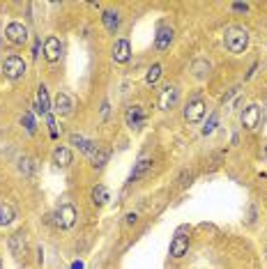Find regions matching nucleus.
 I'll use <instances>...</instances> for the list:
<instances>
[{"label":"nucleus","mask_w":267,"mask_h":269,"mask_svg":"<svg viewBox=\"0 0 267 269\" xmlns=\"http://www.w3.org/2000/svg\"><path fill=\"white\" fill-rule=\"evenodd\" d=\"M5 37L10 39L12 44H17V46H21V44L28 42V28L23 26V23H10V26L5 28Z\"/></svg>","instance_id":"nucleus-4"},{"label":"nucleus","mask_w":267,"mask_h":269,"mask_svg":"<svg viewBox=\"0 0 267 269\" xmlns=\"http://www.w3.org/2000/svg\"><path fill=\"white\" fill-rule=\"evenodd\" d=\"M53 163H58L60 168H67L71 163V152L67 147H55L53 150Z\"/></svg>","instance_id":"nucleus-16"},{"label":"nucleus","mask_w":267,"mask_h":269,"mask_svg":"<svg viewBox=\"0 0 267 269\" xmlns=\"http://www.w3.org/2000/svg\"><path fill=\"white\" fill-rule=\"evenodd\" d=\"M3 74L7 76V78H12V81H17V78H23L28 71V65L26 60L19 58V55H10V58H5V62H3Z\"/></svg>","instance_id":"nucleus-2"},{"label":"nucleus","mask_w":267,"mask_h":269,"mask_svg":"<svg viewBox=\"0 0 267 269\" xmlns=\"http://www.w3.org/2000/svg\"><path fill=\"white\" fill-rule=\"evenodd\" d=\"M90 156H93V166H95V168H102L104 163L109 161L111 150H106V147H95V152H93Z\"/></svg>","instance_id":"nucleus-19"},{"label":"nucleus","mask_w":267,"mask_h":269,"mask_svg":"<svg viewBox=\"0 0 267 269\" xmlns=\"http://www.w3.org/2000/svg\"><path fill=\"white\" fill-rule=\"evenodd\" d=\"M150 168H152V159H150V156H141V159H138V163H136V168L131 170L129 182H136V180L145 177L147 172H150Z\"/></svg>","instance_id":"nucleus-13"},{"label":"nucleus","mask_w":267,"mask_h":269,"mask_svg":"<svg viewBox=\"0 0 267 269\" xmlns=\"http://www.w3.org/2000/svg\"><path fill=\"white\" fill-rule=\"evenodd\" d=\"M19 244H23V246H26V232H17V235L12 237L10 239V248H12V253H14V255H21V248H19Z\"/></svg>","instance_id":"nucleus-22"},{"label":"nucleus","mask_w":267,"mask_h":269,"mask_svg":"<svg viewBox=\"0 0 267 269\" xmlns=\"http://www.w3.org/2000/svg\"><path fill=\"white\" fill-rule=\"evenodd\" d=\"M21 122L26 124V131H28V134H35V120H33V115L26 113V115H23Z\"/></svg>","instance_id":"nucleus-25"},{"label":"nucleus","mask_w":267,"mask_h":269,"mask_svg":"<svg viewBox=\"0 0 267 269\" xmlns=\"http://www.w3.org/2000/svg\"><path fill=\"white\" fill-rule=\"evenodd\" d=\"M49 108H51V102H49V92H46V87L39 85L37 87V104H35V111L37 113H49Z\"/></svg>","instance_id":"nucleus-15"},{"label":"nucleus","mask_w":267,"mask_h":269,"mask_svg":"<svg viewBox=\"0 0 267 269\" xmlns=\"http://www.w3.org/2000/svg\"><path fill=\"white\" fill-rule=\"evenodd\" d=\"M69 143H71V145H76V147H81V150L85 152V154H93V152H95V147H97V145H95V143H90V140H85V138H83V136H78V134H71V136H69Z\"/></svg>","instance_id":"nucleus-17"},{"label":"nucleus","mask_w":267,"mask_h":269,"mask_svg":"<svg viewBox=\"0 0 267 269\" xmlns=\"http://www.w3.org/2000/svg\"><path fill=\"white\" fill-rule=\"evenodd\" d=\"M19 163H21V166H19V168H21V172H26V175H30V161H28V159H21V161H19Z\"/></svg>","instance_id":"nucleus-26"},{"label":"nucleus","mask_w":267,"mask_h":269,"mask_svg":"<svg viewBox=\"0 0 267 269\" xmlns=\"http://www.w3.org/2000/svg\"><path fill=\"white\" fill-rule=\"evenodd\" d=\"M131 58V46L127 39H118L113 46V60L115 62H127Z\"/></svg>","instance_id":"nucleus-14"},{"label":"nucleus","mask_w":267,"mask_h":269,"mask_svg":"<svg viewBox=\"0 0 267 269\" xmlns=\"http://www.w3.org/2000/svg\"><path fill=\"white\" fill-rule=\"evenodd\" d=\"M187 251H189V237L185 235V228H180L177 235L173 237V242H170V255L173 258H182Z\"/></svg>","instance_id":"nucleus-8"},{"label":"nucleus","mask_w":267,"mask_h":269,"mask_svg":"<svg viewBox=\"0 0 267 269\" xmlns=\"http://www.w3.org/2000/svg\"><path fill=\"white\" fill-rule=\"evenodd\" d=\"M49 127H51V136L55 138V136H58V129H55V122H53V118H51V115H49Z\"/></svg>","instance_id":"nucleus-28"},{"label":"nucleus","mask_w":267,"mask_h":269,"mask_svg":"<svg viewBox=\"0 0 267 269\" xmlns=\"http://www.w3.org/2000/svg\"><path fill=\"white\" fill-rule=\"evenodd\" d=\"M233 10L235 12H246V10H249V5H246V3H235Z\"/></svg>","instance_id":"nucleus-27"},{"label":"nucleus","mask_w":267,"mask_h":269,"mask_svg":"<svg viewBox=\"0 0 267 269\" xmlns=\"http://www.w3.org/2000/svg\"><path fill=\"white\" fill-rule=\"evenodd\" d=\"M203 115H205V102H201V99H194V102L187 104V108H185V120H187L189 124L201 122Z\"/></svg>","instance_id":"nucleus-6"},{"label":"nucleus","mask_w":267,"mask_h":269,"mask_svg":"<svg viewBox=\"0 0 267 269\" xmlns=\"http://www.w3.org/2000/svg\"><path fill=\"white\" fill-rule=\"evenodd\" d=\"M71 269H83V264L81 262H74V264H71Z\"/></svg>","instance_id":"nucleus-30"},{"label":"nucleus","mask_w":267,"mask_h":269,"mask_svg":"<svg viewBox=\"0 0 267 269\" xmlns=\"http://www.w3.org/2000/svg\"><path fill=\"white\" fill-rule=\"evenodd\" d=\"M12 221H14V210H12V205L0 203V228L10 226Z\"/></svg>","instance_id":"nucleus-20"},{"label":"nucleus","mask_w":267,"mask_h":269,"mask_svg":"<svg viewBox=\"0 0 267 269\" xmlns=\"http://www.w3.org/2000/svg\"><path fill=\"white\" fill-rule=\"evenodd\" d=\"M173 28H168V26H161L157 30V37H154V44H157V49L159 51H166L170 46V42H173Z\"/></svg>","instance_id":"nucleus-12"},{"label":"nucleus","mask_w":267,"mask_h":269,"mask_svg":"<svg viewBox=\"0 0 267 269\" xmlns=\"http://www.w3.org/2000/svg\"><path fill=\"white\" fill-rule=\"evenodd\" d=\"M71 108H74V102H71V97L67 95V92H58L53 99V111L58 115H69Z\"/></svg>","instance_id":"nucleus-9"},{"label":"nucleus","mask_w":267,"mask_h":269,"mask_svg":"<svg viewBox=\"0 0 267 269\" xmlns=\"http://www.w3.org/2000/svg\"><path fill=\"white\" fill-rule=\"evenodd\" d=\"M60 53H62V44L58 37H49L44 42V58L49 60V62H55V60L60 58Z\"/></svg>","instance_id":"nucleus-10"},{"label":"nucleus","mask_w":267,"mask_h":269,"mask_svg":"<svg viewBox=\"0 0 267 269\" xmlns=\"http://www.w3.org/2000/svg\"><path fill=\"white\" fill-rule=\"evenodd\" d=\"M177 97H180V92H177L175 85L161 87V92H159V108H161V111H170V108L177 104Z\"/></svg>","instance_id":"nucleus-7"},{"label":"nucleus","mask_w":267,"mask_h":269,"mask_svg":"<svg viewBox=\"0 0 267 269\" xmlns=\"http://www.w3.org/2000/svg\"><path fill=\"white\" fill-rule=\"evenodd\" d=\"M217 122H219V115L217 113H212V115H210V120H207V124H205V127H203V134H212V131H214V127H217Z\"/></svg>","instance_id":"nucleus-24"},{"label":"nucleus","mask_w":267,"mask_h":269,"mask_svg":"<svg viewBox=\"0 0 267 269\" xmlns=\"http://www.w3.org/2000/svg\"><path fill=\"white\" fill-rule=\"evenodd\" d=\"M55 223L60 228H65V230H69V228L76 223V207L69 203L60 205V210L55 212Z\"/></svg>","instance_id":"nucleus-3"},{"label":"nucleus","mask_w":267,"mask_h":269,"mask_svg":"<svg viewBox=\"0 0 267 269\" xmlns=\"http://www.w3.org/2000/svg\"><path fill=\"white\" fill-rule=\"evenodd\" d=\"M224 44H226V49H228L230 53L240 55V53H244V49L249 46V33H246L244 28H240V26H233V28L226 30Z\"/></svg>","instance_id":"nucleus-1"},{"label":"nucleus","mask_w":267,"mask_h":269,"mask_svg":"<svg viewBox=\"0 0 267 269\" xmlns=\"http://www.w3.org/2000/svg\"><path fill=\"white\" fill-rule=\"evenodd\" d=\"M159 76H161V65H152L150 69H147V74H145V83L147 85H152V83L159 81Z\"/></svg>","instance_id":"nucleus-23"},{"label":"nucleus","mask_w":267,"mask_h":269,"mask_svg":"<svg viewBox=\"0 0 267 269\" xmlns=\"http://www.w3.org/2000/svg\"><path fill=\"white\" fill-rule=\"evenodd\" d=\"M125 120H127V127L138 129V127H143V122H145V111H143L141 106H129Z\"/></svg>","instance_id":"nucleus-11"},{"label":"nucleus","mask_w":267,"mask_h":269,"mask_svg":"<svg viewBox=\"0 0 267 269\" xmlns=\"http://www.w3.org/2000/svg\"><path fill=\"white\" fill-rule=\"evenodd\" d=\"M0 269H3V260H0Z\"/></svg>","instance_id":"nucleus-31"},{"label":"nucleus","mask_w":267,"mask_h":269,"mask_svg":"<svg viewBox=\"0 0 267 269\" xmlns=\"http://www.w3.org/2000/svg\"><path fill=\"white\" fill-rule=\"evenodd\" d=\"M127 223H136V214H129V216H127Z\"/></svg>","instance_id":"nucleus-29"},{"label":"nucleus","mask_w":267,"mask_h":269,"mask_svg":"<svg viewBox=\"0 0 267 269\" xmlns=\"http://www.w3.org/2000/svg\"><path fill=\"white\" fill-rule=\"evenodd\" d=\"M106 200H109V189L106 187H95L93 189V203L97 205V207H102V205H106Z\"/></svg>","instance_id":"nucleus-21"},{"label":"nucleus","mask_w":267,"mask_h":269,"mask_svg":"<svg viewBox=\"0 0 267 269\" xmlns=\"http://www.w3.org/2000/svg\"><path fill=\"white\" fill-rule=\"evenodd\" d=\"M102 21H104V26H106V30H109V33H115V30H118V26H120V17H118V12H104Z\"/></svg>","instance_id":"nucleus-18"},{"label":"nucleus","mask_w":267,"mask_h":269,"mask_svg":"<svg viewBox=\"0 0 267 269\" xmlns=\"http://www.w3.org/2000/svg\"><path fill=\"white\" fill-rule=\"evenodd\" d=\"M260 118H262L260 106H258V104H251V106L244 108V113H242V124H244L249 131H253V129H258Z\"/></svg>","instance_id":"nucleus-5"}]
</instances>
